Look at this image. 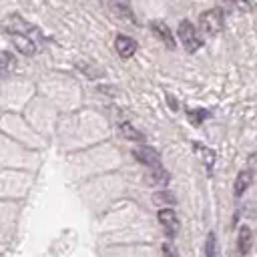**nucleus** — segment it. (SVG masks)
Returning <instances> with one entry per match:
<instances>
[{
  "label": "nucleus",
  "instance_id": "nucleus-1",
  "mask_svg": "<svg viewBox=\"0 0 257 257\" xmlns=\"http://www.w3.org/2000/svg\"><path fill=\"white\" fill-rule=\"evenodd\" d=\"M2 30L8 36V40L12 42V46L16 48V52H20L24 56L36 54L40 50V46L44 44V36L40 32V28L26 22L20 14H8L2 20Z\"/></svg>",
  "mask_w": 257,
  "mask_h": 257
},
{
  "label": "nucleus",
  "instance_id": "nucleus-2",
  "mask_svg": "<svg viewBox=\"0 0 257 257\" xmlns=\"http://www.w3.org/2000/svg\"><path fill=\"white\" fill-rule=\"evenodd\" d=\"M223 22H225V16H223V10L221 8H211V10H205L199 18V28L203 34L207 36H215L221 32L223 28Z\"/></svg>",
  "mask_w": 257,
  "mask_h": 257
},
{
  "label": "nucleus",
  "instance_id": "nucleus-3",
  "mask_svg": "<svg viewBox=\"0 0 257 257\" xmlns=\"http://www.w3.org/2000/svg\"><path fill=\"white\" fill-rule=\"evenodd\" d=\"M177 34H179L183 46H185L189 52H197V50L201 48V44H203L201 32H199V30L193 26V22H189V20H183V22L179 24Z\"/></svg>",
  "mask_w": 257,
  "mask_h": 257
},
{
  "label": "nucleus",
  "instance_id": "nucleus-4",
  "mask_svg": "<svg viewBox=\"0 0 257 257\" xmlns=\"http://www.w3.org/2000/svg\"><path fill=\"white\" fill-rule=\"evenodd\" d=\"M135 159L141 163V165H145V167H149L151 171L153 169H161V155L153 149V147H147V145H143L141 149H135Z\"/></svg>",
  "mask_w": 257,
  "mask_h": 257
},
{
  "label": "nucleus",
  "instance_id": "nucleus-5",
  "mask_svg": "<svg viewBox=\"0 0 257 257\" xmlns=\"http://www.w3.org/2000/svg\"><path fill=\"white\" fill-rule=\"evenodd\" d=\"M157 217H159V223H161L165 235H167L169 239H173V237L177 235V231H179V219H177L175 211H173V209H161Z\"/></svg>",
  "mask_w": 257,
  "mask_h": 257
},
{
  "label": "nucleus",
  "instance_id": "nucleus-6",
  "mask_svg": "<svg viewBox=\"0 0 257 257\" xmlns=\"http://www.w3.org/2000/svg\"><path fill=\"white\" fill-rule=\"evenodd\" d=\"M114 48H116V52H118L122 58H131V56L137 52V42H135L131 36L118 34L116 40H114Z\"/></svg>",
  "mask_w": 257,
  "mask_h": 257
},
{
  "label": "nucleus",
  "instance_id": "nucleus-7",
  "mask_svg": "<svg viewBox=\"0 0 257 257\" xmlns=\"http://www.w3.org/2000/svg\"><path fill=\"white\" fill-rule=\"evenodd\" d=\"M153 30H155V34L165 42V46L169 48V50H175L177 48V42H175V36H173V32L169 30V26L165 24V22H159V20H155L153 22Z\"/></svg>",
  "mask_w": 257,
  "mask_h": 257
},
{
  "label": "nucleus",
  "instance_id": "nucleus-8",
  "mask_svg": "<svg viewBox=\"0 0 257 257\" xmlns=\"http://www.w3.org/2000/svg\"><path fill=\"white\" fill-rule=\"evenodd\" d=\"M251 245H253V235H251V229L247 225H243L239 229V237H237V249L241 255H247L251 251Z\"/></svg>",
  "mask_w": 257,
  "mask_h": 257
},
{
  "label": "nucleus",
  "instance_id": "nucleus-9",
  "mask_svg": "<svg viewBox=\"0 0 257 257\" xmlns=\"http://www.w3.org/2000/svg\"><path fill=\"white\" fill-rule=\"evenodd\" d=\"M251 181H253V173H251V171H241V173L237 175L235 183H233V193H235L237 197H241V195L247 191V187L251 185Z\"/></svg>",
  "mask_w": 257,
  "mask_h": 257
},
{
  "label": "nucleus",
  "instance_id": "nucleus-10",
  "mask_svg": "<svg viewBox=\"0 0 257 257\" xmlns=\"http://www.w3.org/2000/svg\"><path fill=\"white\" fill-rule=\"evenodd\" d=\"M153 203L155 205H161V207H171V205H175L177 203V199L173 197V193L171 191H157L155 195H153Z\"/></svg>",
  "mask_w": 257,
  "mask_h": 257
},
{
  "label": "nucleus",
  "instance_id": "nucleus-11",
  "mask_svg": "<svg viewBox=\"0 0 257 257\" xmlns=\"http://www.w3.org/2000/svg\"><path fill=\"white\" fill-rule=\"evenodd\" d=\"M120 135H122L124 139H128V141H135V143H143V141H145V137H143L131 122H122V124H120Z\"/></svg>",
  "mask_w": 257,
  "mask_h": 257
},
{
  "label": "nucleus",
  "instance_id": "nucleus-12",
  "mask_svg": "<svg viewBox=\"0 0 257 257\" xmlns=\"http://www.w3.org/2000/svg\"><path fill=\"white\" fill-rule=\"evenodd\" d=\"M110 6H112V10H114L120 18L133 20V12H131V6H128V0H110Z\"/></svg>",
  "mask_w": 257,
  "mask_h": 257
},
{
  "label": "nucleus",
  "instance_id": "nucleus-13",
  "mask_svg": "<svg viewBox=\"0 0 257 257\" xmlns=\"http://www.w3.org/2000/svg\"><path fill=\"white\" fill-rule=\"evenodd\" d=\"M14 68V56L10 52H2L0 54V78L8 76Z\"/></svg>",
  "mask_w": 257,
  "mask_h": 257
},
{
  "label": "nucleus",
  "instance_id": "nucleus-14",
  "mask_svg": "<svg viewBox=\"0 0 257 257\" xmlns=\"http://www.w3.org/2000/svg\"><path fill=\"white\" fill-rule=\"evenodd\" d=\"M147 177H149V179H147L149 185H163V183L169 181V173H167L163 167H161V169H153Z\"/></svg>",
  "mask_w": 257,
  "mask_h": 257
},
{
  "label": "nucleus",
  "instance_id": "nucleus-15",
  "mask_svg": "<svg viewBox=\"0 0 257 257\" xmlns=\"http://www.w3.org/2000/svg\"><path fill=\"white\" fill-rule=\"evenodd\" d=\"M205 255L207 257H217V237H215V233H209V237H207Z\"/></svg>",
  "mask_w": 257,
  "mask_h": 257
},
{
  "label": "nucleus",
  "instance_id": "nucleus-16",
  "mask_svg": "<svg viewBox=\"0 0 257 257\" xmlns=\"http://www.w3.org/2000/svg\"><path fill=\"white\" fill-rule=\"evenodd\" d=\"M163 253H165V257H177V251H175V247H173L171 241H167L163 245Z\"/></svg>",
  "mask_w": 257,
  "mask_h": 257
},
{
  "label": "nucleus",
  "instance_id": "nucleus-17",
  "mask_svg": "<svg viewBox=\"0 0 257 257\" xmlns=\"http://www.w3.org/2000/svg\"><path fill=\"white\" fill-rule=\"evenodd\" d=\"M229 2H231V4H237V6H241V4L245 6V2H247V0H229Z\"/></svg>",
  "mask_w": 257,
  "mask_h": 257
}]
</instances>
